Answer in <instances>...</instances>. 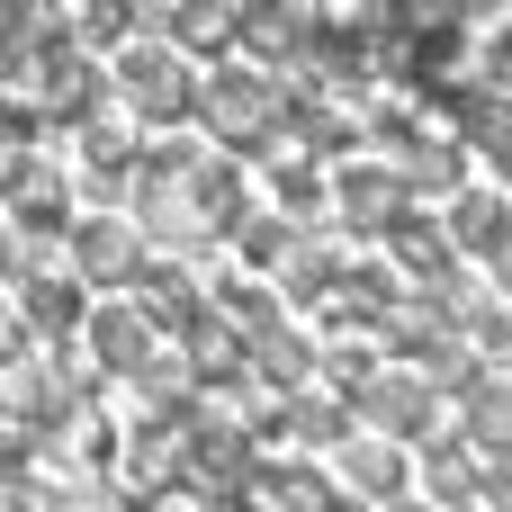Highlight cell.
Returning <instances> with one entry per match:
<instances>
[{"mask_svg":"<svg viewBox=\"0 0 512 512\" xmlns=\"http://www.w3.org/2000/svg\"><path fill=\"white\" fill-rule=\"evenodd\" d=\"M198 117H207V135L225 144V153H261L279 126H288V108H279V81L270 72H207L198 81Z\"/></svg>","mask_w":512,"mask_h":512,"instance_id":"cell-1","label":"cell"},{"mask_svg":"<svg viewBox=\"0 0 512 512\" xmlns=\"http://www.w3.org/2000/svg\"><path fill=\"white\" fill-rule=\"evenodd\" d=\"M108 90H117L144 126H180V117H198V72H189L180 45H126L117 72H108Z\"/></svg>","mask_w":512,"mask_h":512,"instance_id":"cell-2","label":"cell"},{"mask_svg":"<svg viewBox=\"0 0 512 512\" xmlns=\"http://www.w3.org/2000/svg\"><path fill=\"white\" fill-rule=\"evenodd\" d=\"M180 477L207 486V495H243L261 468H252V432L225 423V414H189L180 423Z\"/></svg>","mask_w":512,"mask_h":512,"instance_id":"cell-3","label":"cell"},{"mask_svg":"<svg viewBox=\"0 0 512 512\" xmlns=\"http://www.w3.org/2000/svg\"><path fill=\"white\" fill-rule=\"evenodd\" d=\"M351 414H360L369 432H405V441H423V432H432V387H423L414 369H378V378L351 396Z\"/></svg>","mask_w":512,"mask_h":512,"instance_id":"cell-4","label":"cell"},{"mask_svg":"<svg viewBox=\"0 0 512 512\" xmlns=\"http://www.w3.org/2000/svg\"><path fill=\"white\" fill-rule=\"evenodd\" d=\"M333 198H342V225L396 234V216H405V171H396V162H351V171L333 180Z\"/></svg>","mask_w":512,"mask_h":512,"instance_id":"cell-5","label":"cell"},{"mask_svg":"<svg viewBox=\"0 0 512 512\" xmlns=\"http://www.w3.org/2000/svg\"><path fill=\"white\" fill-rule=\"evenodd\" d=\"M0 216H18V225H54L63 216V171L45 162V153H9L0 162Z\"/></svg>","mask_w":512,"mask_h":512,"instance_id":"cell-6","label":"cell"},{"mask_svg":"<svg viewBox=\"0 0 512 512\" xmlns=\"http://www.w3.org/2000/svg\"><path fill=\"white\" fill-rule=\"evenodd\" d=\"M234 512H351V495L333 477H315V468H261Z\"/></svg>","mask_w":512,"mask_h":512,"instance_id":"cell-7","label":"cell"},{"mask_svg":"<svg viewBox=\"0 0 512 512\" xmlns=\"http://www.w3.org/2000/svg\"><path fill=\"white\" fill-rule=\"evenodd\" d=\"M72 270H81L90 288H108V279H135V270H144V252H135V225H126V216H81V234H72Z\"/></svg>","mask_w":512,"mask_h":512,"instance_id":"cell-8","label":"cell"},{"mask_svg":"<svg viewBox=\"0 0 512 512\" xmlns=\"http://www.w3.org/2000/svg\"><path fill=\"white\" fill-rule=\"evenodd\" d=\"M450 108H459V144L486 153L495 180H512V99H504V90H459Z\"/></svg>","mask_w":512,"mask_h":512,"instance_id":"cell-9","label":"cell"},{"mask_svg":"<svg viewBox=\"0 0 512 512\" xmlns=\"http://www.w3.org/2000/svg\"><path fill=\"white\" fill-rule=\"evenodd\" d=\"M441 234H450V252H486V261H495V252L512 243V207L495 198V189H459L450 216H441Z\"/></svg>","mask_w":512,"mask_h":512,"instance_id":"cell-10","label":"cell"},{"mask_svg":"<svg viewBox=\"0 0 512 512\" xmlns=\"http://www.w3.org/2000/svg\"><path fill=\"white\" fill-rule=\"evenodd\" d=\"M396 171H405V189L459 198V180H468V144H450V135H405V144H396Z\"/></svg>","mask_w":512,"mask_h":512,"instance_id":"cell-11","label":"cell"},{"mask_svg":"<svg viewBox=\"0 0 512 512\" xmlns=\"http://www.w3.org/2000/svg\"><path fill=\"white\" fill-rule=\"evenodd\" d=\"M90 351H99V369L135 378V369L153 360V324H144V306H99V315H90Z\"/></svg>","mask_w":512,"mask_h":512,"instance_id":"cell-12","label":"cell"},{"mask_svg":"<svg viewBox=\"0 0 512 512\" xmlns=\"http://www.w3.org/2000/svg\"><path fill=\"white\" fill-rule=\"evenodd\" d=\"M135 288H144V324H180V333H198V324H207V306H198V279H189L180 261H153V270H135Z\"/></svg>","mask_w":512,"mask_h":512,"instance_id":"cell-13","label":"cell"},{"mask_svg":"<svg viewBox=\"0 0 512 512\" xmlns=\"http://www.w3.org/2000/svg\"><path fill=\"white\" fill-rule=\"evenodd\" d=\"M342 486L369 495V504H405V459H396V441H351V450H342Z\"/></svg>","mask_w":512,"mask_h":512,"instance_id":"cell-14","label":"cell"},{"mask_svg":"<svg viewBox=\"0 0 512 512\" xmlns=\"http://www.w3.org/2000/svg\"><path fill=\"white\" fill-rule=\"evenodd\" d=\"M387 243H396V261H405V270H414V279H423V288H441V279H459V270H450V234H441V225H432V216H423V225H414V207H405V216H396V234H387Z\"/></svg>","mask_w":512,"mask_h":512,"instance_id":"cell-15","label":"cell"},{"mask_svg":"<svg viewBox=\"0 0 512 512\" xmlns=\"http://www.w3.org/2000/svg\"><path fill=\"white\" fill-rule=\"evenodd\" d=\"M243 45L288 63V54H306V45H315V18H306V9H243Z\"/></svg>","mask_w":512,"mask_h":512,"instance_id":"cell-16","label":"cell"},{"mask_svg":"<svg viewBox=\"0 0 512 512\" xmlns=\"http://www.w3.org/2000/svg\"><path fill=\"white\" fill-rule=\"evenodd\" d=\"M45 108H54V117H90V108H99V72H90L72 45L45 54Z\"/></svg>","mask_w":512,"mask_h":512,"instance_id":"cell-17","label":"cell"},{"mask_svg":"<svg viewBox=\"0 0 512 512\" xmlns=\"http://www.w3.org/2000/svg\"><path fill=\"white\" fill-rule=\"evenodd\" d=\"M468 441H477L486 459H512V378H486V387L468 396Z\"/></svg>","mask_w":512,"mask_h":512,"instance_id":"cell-18","label":"cell"},{"mask_svg":"<svg viewBox=\"0 0 512 512\" xmlns=\"http://www.w3.org/2000/svg\"><path fill=\"white\" fill-rule=\"evenodd\" d=\"M306 369H315V351H306L297 324H279V333L252 342V378H270V387H306Z\"/></svg>","mask_w":512,"mask_h":512,"instance_id":"cell-19","label":"cell"},{"mask_svg":"<svg viewBox=\"0 0 512 512\" xmlns=\"http://www.w3.org/2000/svg\"><path fill=\"white\" fill-rule=\"evenodd\" d=\"M234 252H243L252 270H279V261H297V225H288V216H243V225H234Z\"/></svg>","mask_w":512,"mask_h":512,"instance_id":"cell-20","label":"cell"},{"mask_svg":"<svg viewBox=\"0 0 512 512\" xmlns=\"http://www.w3.org/2000/svg\"><path fill=\"white\" fill-rule=\"evenodd\" d=\"M27 324L36 333H72L81 324V279H27Z\"/></svg>","mask_w":512,"mask_h":512,"instance_id":"cell-21","label":"cell"},{"mask_svg":"<svg viewBox=\"0 0 512 512\" xmlns=\"http://www.w3.org/2000/svg\"><path fill=\"white\" fill-rule=\"evenodd\" d=\"M279 423H297L306 441H351V405H333V396H297V405H279Z\"/></svg>","mask_w":512,"mask_h":512,"instance_id":"cell-22","label":"cell"},{"mask_svg":"<svg viewBox=\"0 0 512 512\" xmlns=\"http://www.w3.org/2000/svg\"><path fill=\"white\" fill-rule=\"evenodd\" d=\"M216 306H225V315H234V324H243L252 342H261V333H279V306H270V297H261L252 279H225V297H216Z\"/></svg>","mask_w":512,"mask_h":512,"instance_id":"cell-23","label":"cell"},{"mask_svg":"<svg viewBox=\"0 0 512 512\" xmlns=\"http://www.w3.org/2000/svg\"><path fill=\"white\" fill-rule=\"evenodd\" d=\"M279 207H288V225L315 207V171H306V162H288V171H279Z\"/></svg>","mask_w":512,"mask_h":512,"instance_id":"cell-24","label":"cell"},{"mask_svg":"<svg viewBox=\"0 0 512 512\" xmlns=\"http://www.w3.org/2000/svg\"><path fill=\"white\" fill-rule=\"evenodd\" d=\"M495 288H504V297H512V243H504V252H495Z\"/></svg>","mask_w":512,"mask_h":512,"instance_id":"cell-25","label":"cell"},{"mask_svg":"<svg viewBox=\"0 0 512 512\" xmlns=\"http://www.w3.org/2000/svg\"><path fill=\"white\" fill-rule=\"evenodd\" d=\"M135 512H198V504H180V495H153V504H135Z\"/></svg>","mask_w":512,"mask_h":512,"instance_id":"cell-26","label":"cell"},{"mask_svg":"<svg viewBox=\"0 0 512 512\" xmlns=\"http://www.w3.org/2000/svg\"><path fill=\"white\" fill-rule=\"evenodd\" d=\"M9 261H18V234H9V216H0V270H9Z\"/></svg>","mask_w":512,"mask_h":512,"instance_id":"cell-27","label":"cell"},{"mask_svg":"<svg viewBox=\"0 0 512 512\" xmlns=\"http://www.w3.org/2000/svg\"><path fill=\"white\" fill-rule=\"evenodd\" d=\"M396 512H432V504H396Z\"/></svg>","mask_w":512,"mask_h":512,"instance_id":"cell-28","label":"cell"},{"mask_svg":"<svg viewBox=\"0 0 512 512\" xmlns=\"http://www.w3.org/2000/svg\"><path fill=\"white\" fill-rule=\"evenodd\" d=\"M72 512H81V504H72Z\"/></svg>","mask_w":512,"mask_h":512,"instance_id":"cell-29","label":"cell"},{"mask_svg":"<svg viewBox=\"0 0 512 512\" xmlns=\"http://www.w3.org/2000/svg\"><path fill=\"white\" fill-rule=\"evenodd\" d=\"M0 512H9V504H0Z\"/></svg>","mask_w":512,"mask_h":512,"instance_id":"cell-30","label":"cell"}]
</instances>
